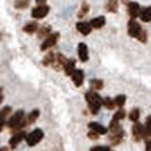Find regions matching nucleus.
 Returning a JSON list of instances; mask_svg holds the SVG:
<instances>
[{
  "label": "nucleus",
  "instance_id": "nucleus-24",
  "mask_svg": "<svg viewBox=\"0 0 151 151\" xmlns=\"http://www.w3.org/2000/svg\"><path fill=\"white\" fill-rule=\"evenodd\" d=\"M53 61H55V55H53L52 52L48 53L47 56L45 57V59H43V65H45V66H48V65H52Z\"/></svg>",
  "mask_w": 151,
  "mask_h": 151
},
{
  "label": "nucleus",
  "instance_id": "nucleus-10",
  "mask_svg": "<svg viewBox=\"0 0 151 151\" xmlns=\"http://www.w3.org/2000/svg\"><path fill=\"white\" fill-rule=\"evenodd\" d=\"M129 15L131 16L132 19H135L139 16V13L141 10V7L137 2H129Z\"/></svg>",
  "mask_w": 151,
  "mask_h": 151
},
{
  "label": "nucleus",
  "instance_id": "nucleus-13",
  "mask_svg": "<svg viewBox=\"0 0 151 151\" xmlns=\"http://www.w3.org/2000/svg\"><path fill=\"white\" fill-rule=\"evenodd\" d=\"M89 127L91 129L92 132H94V133H97V134H106L107 133V129L105 126H102L101 124H98V123H94V122H92L89 124Z\"/></svg>",
  "mask_w": 151,
  "mask_h": 151
},
{
  "label": "nucleus",
  "instance_id": "nucleus-2",
  "mask_svg": "<svg viewBox=\"0 0 151 151\" xmlns=\"http://www.w3.org/2000/svg\"><path fill=\"white\" fill-rule=\"evenodd\" d=\"M26 123H27V121L24 118V113L22 110H18V111H16V114L12 116V118L8 121L7 125L8 127H10L14 132H16L18 129H23L26 125Z\"/></svg>",
  "mask_w": 151,
  "mask_h": 151
},
{
  "label": "nucleus",
  "instance_id": "nucleus-20",
  "mask_svg": "<svg viewBox=\"0 0 151 151\" xmlns=\"http://www.w3.org/2000/svg\"><path fill=\"white\" fill-rule=\"evenodd\" d=\"M125 101H126V97L124 94H119V96H117L116 98L114 99V105L122 108V107L125 105Z\"/></svg>",
  "mask_w": 151,
  "mask_h": 151
},
{
  "label": "nucleus",
  "instance_id": "nucleus-23",
  "mask_svg": "<svg viewBox=\"0 0 151 151\" xmlns=\"http://www.w3.org/2000/svg\"><path fill=\"white\" fill-rule=\"evenodd\" d=\"M39 115H40V111H39L38 109H35V110L31 111V114L29 115V118H27V122H29L30 124H33L34 122L38 119Z\"/></svg>",
  "mask_w": 151,
  "mask_h": 151
},
{
  "label": "nucleus",
  "instance_id": "nucleus-35",
  "mask_svg": "<svg viewBox=\"0 0 151 151\" xmlns=\"http://www.w3.org/2000/svg\"><path fill=\"white\" fill-rule=\"evenodd\" d=\"M88 136H89L90 139H92V140H96V139H98V137H99L98 134H97V133H94V132H92V131H91L90 133L88 134Z\"/></svg>",
  "mask_w": 151,
  "mask_h": 151
},
{
  "label": "nucleus",
  "instance_id": "nucleus-27",
  "mask_svg": "<svg viewBox=\"0 0 151 151\" xmlns=\"http://www.w3.org/2000/svg\"><path fill=\"white\" fill-rule=\"evenodd\" d=\"M27 6H29V0H16L15 1V8L24 9Z\"/></svg>",
  "mask_w": 151,
  "mask_h": 151
},
{
  "label": "nucleus",
  "instance_id": "nucleus-32",
  "mask_svg": "<svg viewBox=\"0 0 151 151\" xmlns=\"http://www.w3.org/2000/svg\"><path fill=\"white\" fill-rule=\"evenodd\" d=\"M10 111H12V108H10V107H5V108L0 111V117H2V118H5V119H6V117L9 115Z\"/></svg>",
  "mask_w": 151,
  "mask_h": 151
},
{
  "label": "nucleus",
  "instance_id": "nucleus-19",
  "mask_svg": "<svg viewBox=\"0 0 151 151\" xmlns=\"http://www.w3.org/2000/svg\"><path fill=\"white\" fill-rule=\"evenodd\" d=\"M107 10L110 13H116L118 9V1L117 0H108L107 2Z\"/></svg>",
  "mask_w": 151,
  "mask_h": 151
},
{
  "label": "nucleus",
  "instance_id": "nucleus-39",
  "mask_svg": "<svg viewBox=\"0 0 151 151\" xmlns=\"http://www.w3.org/2000/svg\"><path fill=\"white\" fill-rule=\"evenodd\" d=\"M0 151H8L7 148H0Z\"/></svg>",
  "mask_w": 151,
  "mask_h": 151
},
{
  "label": "nucleus",
  "instance_id": "nucleus-30",
  "mask_svg": "<svg viewBox=\"0 0 151 151\" xmlns=\"http://www.w3.org/2000/svg\"><path fill=\"white\" fill-rule=\"evenodd\" d=\"M55 59H57V64H58V66H61V67H64V65L66 64V57L64 56V55H61V53H58L57 55V58H55Z\"/></svg>",
  "mask_w": 151,
  "mask_h": 151
},
{
  "label": "nucleus",
  "instance_id": "nucleus-38",
  "mask_svg": "<svg viewBox=\"0 0 151 151\" xmlns=\"http://www.w3.org/2000/svg\"><path fill=\"white\" fill-rule=\"evenodd\" d=\"M145 151H150V141H147V148Z\"/></svg>",
  "mask_w": 151,
  "mask_h": 151
},
{
  "label": "nucleus",
  "instance_id": "nucleus-28",
  "mask_svg": "<svg viewBox=\"0 0 151 151\" xmlns=\"http://www.w3.org/2000/svg\"><path fill=\"white\" fill-rule=\"evenodd\" d=\"M89 10H90V7H89V5H88L86 2H84L83 5H82V8H81L80 13H78V17H80V18L84 17V16H85L86 14H88V13H89Z\"/></svg>",
  "mask_w": 151,
  "mask_h": 151
},
{
  "label": "nucleus",
  "instance_id": "nucleus-33",
  "mask_svg": "<svg viewBox=\"0 0 151 151\" xmlns=\"http://www.w3.org/2000/svg\"><path fill=\"white\" fill-rule=\"evenodd\" d=\"M91 151H111L108 147H104V145H97L91 148Z\"/></svg>",
  "mask_w": 151,
  "mask_h": 151
},
{
  "label": "nucleus",
  "instance_id": "nucleus-17",
  "mask_svg": "<svg viewBox=\"0 0 151 151\" xmlns=\"http://www.w3.org/2000/svg\"><path fill=\"white\" fill-rule=\"evenodd\" d=\"M123 137H124V133H123V131H119V132H117V133H111V135H110V141H111V143H113L114 145H116V144L121 143Z\"/></svg>",
  "mask_w": 151,
  "mask_h": 151
},
{
  "label": "nucleus",
  "instance_id": "nucleus-34",
  "mask_svg": "<svg viewBox=\"0 0 151 151\" xmlns=\"http://www.w3.org/2000/svg\"><path fill=\"white\" fill-rule=\"evenodd\" d=\"M144 131H145V135H150V117L147 118V123H145V126H144Z\"/></svg>",
  "mask_w": 151,
  "mask_h": 151
},
{
  "label": "nucleus",
  "instance_id": "nucleus-37",
  "mask_svg": "<svg viewBox=\"0 0 151 151\" xmlns=\"http://www.w3.org/2000/svg\"><path fill=\"white\" fill-rule=\"evenodd\" d=\"M45 2H47V0H37V4L39 6H43V5H45Z\"/></svg>",
  "mask_w": 151,
  "mask_h": 151
},
{
  "label": "nucleus",
  "instance_id": "nucleus-25",
  "mask_svg": "<svg viewBox=\"0 0 151 151\" xmlns=\"http://www.w3.org/2000/svg\"><path fill=\"white\" fill-rule=\"evenodd\" d=\"M139 118H140V110L139 109H133L131 113H129V119L132 122H136L139 121Z\"/></svg>",
  "mask_w": 151,
  "mask_h": 151
},
{
  "label": "nucleus",
  "instance_id": "nucleus-4",
  "mask_svg": "<svg viewBox=\"0 0 151 151\" xmlns=\"http://www.w3.org/2000/svg\"><path fill=\"white\" fill-rule=\"evenodd\" d=\"M127 32H129V35L132 37V38H136L142 33V27L139 23L136 22L135 19H131L129 22V29H127Z\"/></svg>",
  "mask_w": 151,
  "mask_h": 151
},
{
  "label": "nucleus",
  "instance_id": "nucleus-14",
  "mask_svg": "<svg viewBox=\"0 0 151 151\" xmlns=\"http://www.w3.org/2000/svg\"><path fill=\"white\" fill-rule=\"evenodd\" d=\"M89 24L91 25V27H93V29H101L106 24V18L104 16H99V17H96V18L91 19V22Z\"/></svg>",
  "mask_w": 151,
  "mask_h": 151
},
{
  "label": "nucleus",
  "instance_id": "nucleus-29",
  "mask_svg": "<svg viewBox=\"0 0 151 151\" xmlns=\"http://www.w3.org/2000/svg\"><path fill=\"white\" fill-rule=\"evenodd\" d=\"M123 118H125V110H123V109H119L118 111H116V114L114 115V118L113 121H121V119H123Z\"/></svg>",
  "mask_w": 151,
  "mask_h": 151
},
{
  "label": "nucleus",
  "instance_id": "nucleus-6",
  "mask_svg": "<svg viewBox=\"0 0 151 151\" xmlns=\"http://www.w3.org/2000/svg\"><path fill=\"white\" fill-rule=\"evenodd\" d=\"M50 8L47 5H43V6H38V7L33 8L32 9V17L33 18H37V19H40V18H43L45 16L48 15Z\"/></svg>",
  "mask_w": 151,
  "mask_h": 151
},
{
  "label": "nucleus",
  "instance_id": "nucleus-7",
  "mask_svg": "<svg viewBox=\"0 0 151 151\" xmlns=\"http://www.w3.org/2000/svg\"><path fill=\"white\" fill-rule=\"evenodd\" d=\"M58 39H59V33H52V34H50L43 41V43L41 45V50H47V49L52 48L53 45L57 43Z\"/></svg>",
  "mask_w": 151,
  "mask_h": 151
},
{
  "label": "nucleus",
  "instance_id": "nucleus-3",
  "mask_svg": "<svg viewBox=\"0 0 151 151\" xmlns=\"http://www.w3.org/2000/svg\"><path fill=\"white\" fill-rule=\"evenodd\" d=\"M43 137V132L41 129H34L33 132H31L30 134L26 137V142L30 147H33L35 144H38Z\"/></svg>",
  "mask_w": 151,
  "mask_h": 151
},
{
  "label": "nucleus",
  "instance_id": "nucleus-31",
  "mask_svg": "<svg viewBox=\"0 0 151 151\" xmlns=\"http://www.w3.org/2000/svg\"><path fill=\"white\" fill-rule=\"evenodd\" d=\"M50 33V27L49 26H47V27H42L41 30H38V37L39 38H45L47 34H49Z\"/></svg>",
  "mask_w": 151,
  "mask_h": 151
},
{
  "label": "nucleus",
  "instance_id": "nucleus-22",
  "mask_svg": "<svg viewBox=\"0 0 151 151\" xmlns=\"http://www.w3.org/2000/svg\"><path fill=\"white\" fill-rule=\"evenodd\" d=\"M109 129H110V132H111V133H117V132L122 131V127H121V125H119V123H118V122L111 121L110 126H109Z\"/></svg>",
  "mask_w": 151,
  "mask_h": 151
},
{
  "label": "nucleus",
  "instance_id": "nucleus-40",
  "mask_svg": "<svg viewBox=\"0 0 151 151\" xmlns=\"http://www.w3.org/2000/svg\"><path fill=\"white\" fill-rule=\"evenodd\" d=\"M2 99H4V98H2V96L0 94V104H1V101H2Z\"/></svg>",
  "mask_w": 151,
  "mask_h": 151
},
{
  "label": "nucleus",
  "instance_id": "nucleus-11",
  "mask_svg": "<svg viewBox=\"0 0 151 151\" xmlns=\"http://www.w3.org/2000/svg\"><path fill=\"white\" fill-rule=\"evenodd\" d=\"M76 29H77V31L81 34H83V35H89L91 33V31H92L91 25L86 22H78L76 24Z\"/></svg>",
  "mask_w": 151,
  "mask_h": 151
},
{
  "label": "nucleus",
  "instance_id": "nucleus-5",
  "mask_svg": "<svg viewBox=\"0 0 151 151\" xmlns=\"http://www.w3.org/2000/svg\"><path fill=\"white\" fill-rule=\"evenodd\" d=\"M132 133H133V137L135 139V141H141L142 139L145 137L144 126L141 123H139V122L134 123V125L132 127Z\"/></svg>",
  "mask_w": 151,
  "mask_h": 151
},
{
  "label": "nucleus",
  "instance_id": "nucleus-8",
  "mask_svg": "<svg viewBox=\"0 0 151 151\" xmlns=\"http://www.w3.org/2000/svg\"><path fill=\"white\" fill-rule=\"evenodd\" d=\"M24 139H25V132L19 131V132L14 133V135L12 136V139L9 140V145H10V148H12V149H15L16 147L21 143Z\"/></svg>",
  "mask_w": 151,
  "mask_h": 151
},
{
  "label": "nucleus",
  "instance_id": "nucleus-16",
  "mask_svg": "<svg viewBox=\"0 0 151 151\" xmlns=\"http://www.w3.org/2000/svg\"><path fill=\"white\" fill-rule=\"evenodd\" d=\"M38 29H39L38 23L32 22V23L26 24V25L23 27V31H24V32H26V33H29V34H33V33L38 32Z\"/></svg>",
  "mask_w": 151,
  "mask_h": 151
},
{
  "label": "nucleus",
  "instance_id": "nucleus-21",
  "mask_svg": "<svg viewBox=\"0 0 151 151\" xmlns=\"http://www.w3.org/2000/svg\"><path fill=\"white\" fill-rule=\"evenodd\" d=\"M91 86H92L93 90H101L104 88V82L101 80H98V78L92 80L91 81Z\"/></svg>",
  "mask_w": 151,
  "mask_h": 151
},
{
  "label": "nucleus",
  "instance_id": "nucleus-18",
  "mask_svg": "<svg viewBox=\"0 0 151 151\" xmlns=\"http://www.w3.org/2000/svg\"><path fill=\"white\" fill-rule=\"evenodd\" d=\"M64 69H65V73H66V75L70 76L73 74V72L75 70V61L74 60H67L66 61V64L64 65Z\"/></svg>",
  "mask_w": 151,
  "mask_h": 151
},
{
  "label": "nucleus",
  "instance_id": "nucleus-36",
  "mask_svg": "<svg viewBox=\"0 0 151 151\" xmlns=\"http://www.w3.org/2000/svg\"><path fill=\"white\" fill-rule=\"evenodd\" d=\"M5 123H6V119H5V118H2V117H0V132H1V129H4Z\"/></svg>",
  "mask_w": 151,
  "mask_h": 151
},
{
  "label": "nucleus",
  "instance_id": "nucleus-15",
  "mask_svg": "<svg viewBox=\"0 0 151 151\" xmlns=\"http://www.w3.org/2000/svg\"><path fill=\"white\" fill-rule=\"evenodd\" d=\"M139 17L141 18V21L144 23H149L151 18V13H150V7L142 8L139 13Z\"/></svg>",
  "mask_w": 151,
  "mask_h": 151
},
{
  "label": "nucleus",
  "instance_id": "nucleus-1",
  "mask_svg": "<svg viewBox=\"0 0 151 151\" xmlns=\"http://www.w3.org/2000/svg\"><path fill=\"white\" fill-rule=\"evenodd\" d=\"M85 100L89 105V109L92 114H97L102 106V98L94 91H89L85 93Z\"/></svg>",
  "mask_w": 151,
  "mask_h": 151
},
{
  "label": "nucleus",
  "instance_id": "nucleus-9",
  "mask_svg": "<svg viewBox=\"0 0 151 151\" xmlns=\"http://www.w3.org/2000/svg\"><path fill=\"white\" fill-rule=\"evenodd\" d=\"M70 76H72V80H73V82L75 83L76 86H81V85L83 84L84 73L81 70V69H75Z\"/></svg>",
  "mask_w": 151,
  "mask_h": 151
},
{
  "label": "nucleus",
  "instance_id": "nucleus-26",
  "mask_svg": "<svg viewBox=\"0 0 151 151\" xmlns=\"http://www.w3.org/2000/svg\"><path fill=\"white\" fill-rule=\"evenodd\" d=\"M102 106H105L107 109H114L115 105H114V100H111L110 98H105L102 99Z\"/></svg>",
  "mask_w": 151,
  "mask_h": 151
},
{
  "label": "nucleus",
  "instance_id": "nucleus-12",
  "mask_svg": "<svg viewBox=\"0 0 151 151\" xmlns=\"http://www.w3.org/2000/svg\"><path fill=\"white\" fill-rule=\"evenodd\" d=\"M77 55L82 61H86L89 59V52H88V47L85 43H80L77 47Z\"/></svg>",
  "mask_w": 151,
  "mask_h": 151
}]
</instances>
